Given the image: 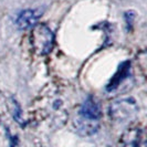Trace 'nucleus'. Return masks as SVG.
Masks as SVG:
<instances>
[{"label": "nucleus", "instance_id": "1", "mask_svg": "<svg viewBox=\"0 0 147 147\" xmlns=\"http://www.w3.org/2000/svg\"><path fill=\"white\" fill-rule=\"evenodd\" d=\"M31 44L33 50L40 55L50 53L54 47V34L45 24H36L32 29Z\"/></svg>", "mask_w": 147, "mask_h": 147}, {"label": "nucleus", "instance_id": "2", "mask_svg": "<svg viewBox=\"0 0 147 147\" xmlns=\"http://www.w3.org/2000/svg\"><path fill=\"white\" fill-rule=\"evenodd\" d=\"M138 111L136 102L129 98L124 97L114 101L110 105V115L114 121L117 122H124L134 116Z\"/></svg>", "mask_w": 147, "mask_h": 147}, {"label": "nucleus", "instance_id": "3", "mask_svg": "<svg viewBox=\"0 0 147 147\" xmlns=\"http://www.w3.org/2000/svg\"><path fill=\"white\" fill-rule=\"evenodd\" d=\"M121 142L123 147H146L144 131L138 126H133L126 129Z\"/></svg>", "mask_w": 147, "mask_h": 147}, {"label": "nucleus", "instance_id": "4", "mask_svg": "<svg viewBox=\"0 0 147 147\" xmlns=\"http://www.w3.org/2000/svg\"><path fill=\"white\" fill-rule=\"evenodd\" d=\"M78 116L84 118V119H88V121L100 122L102 113H101V109L95 102V100H93L92 97H88L86 101L81 106Z\"/></svg>", "mask_w": 147, "mask_h": 147}, {"label": "nucleus", "instance_id": "5", "mask_svg": "<svg viewBox=\"0 0 147 147\" xmlns=\"http://www.w3.org/2000/svg\"><path fill=\"white\" fill-rule=\"evenodd\" d=\"M41 16V11L36 9H26L21 11L17 18V26L22 30L33 28Z\"/></svg>", "mask_w": 147, "mask_h": 147}, {"label": "nucleus", "instance_id": "6", "mask_svg": "<svg viewBox=\"0 0 147 147\" xmlns=\"http://www.w3.org/2000/svg\"><path fill=\"white\" fill-rule=\"evenodd\" d=\"M75 129L82 136H91L93 134H95L100 127V122L96 121H88L81 117H76L75 119Z\"/></svg>", "mask_w": 147, "mask_h": 147}, {"label": "nucleus", "instance_id": "7", "mask_svg": "<svg viewBox=\"0 0 147 147\" xmlns=\"http://www.w3.org/2000/svg\"><path fill=\"white\" fill-rule=\"evenodd\" d=\"M11 109H12V116L15 119H17L20 124H21V109L19 106V104L16 102L15 100L11 101Z\"/></svg>", "mask_w": 147, "mask_h": 147}, {"label": "nucleus", "instance_id": "8", "mask_svg": "<svg viewBox=\"0 0 147 147\" xmlns=\"http://www.w3.org/2000/svg\"><path fill=\"white\" fill-rule=\"evenodd\" d=\"M127 70H128V65H127V67H126V69H123V66H122V67H121V70L118 71V72L121 73V76H119V78L126 76V75H125V72L127 71ZM121 80H123V79H121ZM118 82H119V80H118V81L112 80V85H109V86H107V90H109V91H112V90H114V88H115L118 85Z\"/></svg>", "mask_w": 147, "mask_h": 147}]
</instances>
